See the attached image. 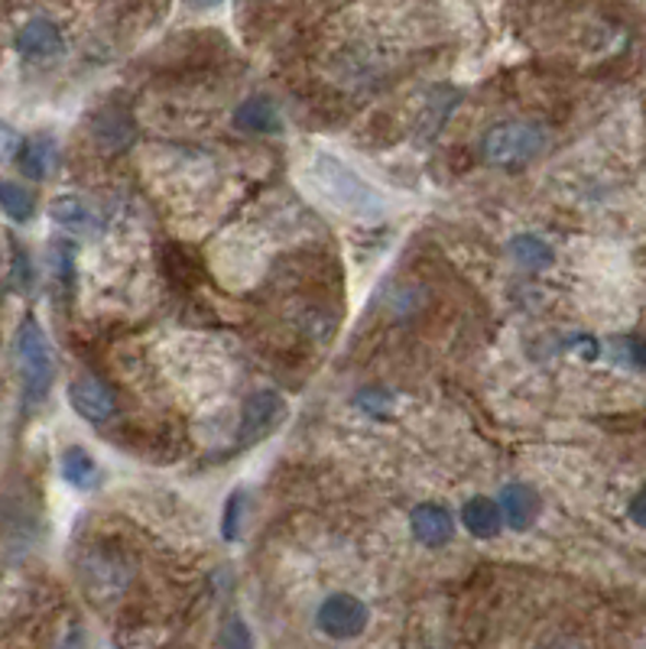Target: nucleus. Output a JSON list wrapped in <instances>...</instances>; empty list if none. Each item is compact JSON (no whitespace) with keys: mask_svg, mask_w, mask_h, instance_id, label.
<instances>
[{"mask_svg":"<svg viewBox=\"0 0 646 649\" xmlns=\"http://www.w3.org/2000/svg\"><path fill=\"white\" fill-rule=\"evenodd\" d=\"M315 624L325 637H335V640H355L365 634L368 627V604L355 594H328L322 604H319V614H315Z\"/></svg>","mask_w":646,"mask_h":649,"instance_id":"4","label":"nucleus"},{"mask_svg":"<svg viewBox=\"0 0 646 649\" xmlns=\"http://www.w3.org/2000/svg\"><path fill=\"white\" fill-rule=\"evenodd\" d=\"M13 279L20 282V286H30V279H33V267H30V254L13 241Z\"/></svg>","mask_w":646,"mask_h":649,"instance_id":"22","label":"nucleus"},{"mask_svg":"<svg viewBox=\"0 0 646 649\" xmlns=\"http://www.w3.org/2000/svg\"><path fill=\"white\" fill-rule=\"evenodd\" d=\"M624 355H627V361H631L634 368H644L646 371V341H641V338L624 341Z\"/></svg>","mask_w":646,"mask_h":649,"instance_id":"23","label":"nucleus"},{"mask_svg":"<svg viewBox=\"0 0 646 649\" xmlns=\"http://www.w3.org/2000/svg\"><path fill=\"white\" fill-rule=\"evenodd\" d=\"M20 170H23V176H30V179H46L49 173H53V166H56V157H59V147H56V140L49 137V134H36V137H30V140H23L20 143Z\"/></svg>","mask_w":646,"mask_h":649,"instance_id":"11","label":"nucleus"},{"mask_svg":"<svg viewBox=\"0 0 646 649\" xmlns=\"http://www.w3.org/2000/svg\"><path fill=\"white\" fill-rule=\"evenodd\" d=\"M241 507H244V494H231L228 513H224V536L228 540H238V533H241V526L234 523V520H241Z\"/></svg>","mask_w":646,"mask_h":649,"instance_id":"20","label":"nucleus"},{"mask_svg":"<svg viewBox=\"0 0 646 649\" xmlns=\"http://www.w3.org/2000/svg\"><path fill=\"white\" fill-rule=\"evenodd\" d=\"M309 188L335 211L358 218V221H380L387 215V201L368 179H361L348 163L328 153H315L305 166Z\"/></svg>","mask_w":646,"mask_h":649,"instance_id":"1","label":"nucleus"},{"mask_svg":"<svg viewBox=\"0 0 646 649\" xmlns=\"http://www.w3.org/2000/svg\"><path fill=\"white\" fill-rule=\"evenodd\" d=\"M69 403H72V409H76L82 419H89L94 426L107 422V419L117 413V396H114L111 386L101 383L97 376H79V380H72V386H69Z\"/></svg>","mask_w":646,"mask_h":649,"instance_id":"6","label":"nucleus"},{"mask_svg":"<svg viewBox=\"0 0 646 649\" xmlns=\"http://www.w3.org/2000/svg\"><path fill=\"white\" fill-rule=\"evenodd\" d=\"M49 215H53V221H56L59 228H66V231H72V234H94V231L101 228V221H97L92 205L82 201V198H76V195L56 198V201L49 205Z\"/></svg>","mask_w":646,"mask_h":649,"instance_id":"12","label":"nucleus"},{"mask_svg":"<svg viewBox=\"0 0 646 649\" xmlns=\"http://www.w3.org/2000/svg\"><path fill=\"white\" fill-rule=\"evenodd\" d=\"M0 208L10 221H30L36 215V198L30 188H23L20 183H0Z\"/></svg>","mask_w":646,"mask_h":649,"instance_id":"17","label":"nucleus"},{"mask_svg":"<svg viewBox=\"0 0 646 649\" xmlns=\"http://www.w3.org/2000/svg\"><path fill=\"white\" fill-rule=\"evenodd\" d=\"M188 7H195V10H208V7H218L221 0H185Z\"/></svg>","mask_w":646,"mask_h":649,"instance_id":"25","label":"nucleus"},{"mask_svg":"<svg viewBox=\"0 0 646 649\" xmlns=\"http://www.w3.org/2000/svg\"><path fill=\"white\" fill-rule=\"evenodd\" d=\"M221 644L224 647H251V634H247L244 621H228L221 630Z\"/></svg>","mask_w":646,"mask_h":649,"instance_id":"19","label":"nucleus"},{"mask_svg":"<svg viewBox=\"0 0 646 649\" xmlns=\"http://www.w3.org/2000/svg\"><path fill=\"white\" fill-rule=\"evenodd\" d=\"M234 127L244 134H277L279 127V111L277 104L264 94H251L238 104L234 111Z\"/></svg>","mask_w":646,"mask_h":649,"instance_id":"10","label":"nucleus"},{"mask_svg":"<svg viewBox=\"0 0 646 649\" xmlns=\"http://www.w3.org/2000/svg\"><path fill=\"white\" fill-rule=\"evenodd\" d=\"M13 355H16V364H20L26 403L30 406L43 403L53 390V380H56V358H53V348H49V338H46L43 325L33 315H26L20 322L16 338H13Z\"/></svg>","mask_w":646,"mask_h":649,"instance_id":"2","label":"nucleus"},{"mask_svg":"<svg viewBox=\"0 0 646 649\" xmlns=\"http://www.w3.org/2000/svg\"><path fill=\"white\" fill-rule=\"evenodd\" d=\"M286 413L282 396L274 390H257L244 399V413H241V426H238V442L247 449L254 442H261L264 436L274 432L279 416Z\"/></svg>","mask_w":646,"mask_h":649,"instance_id":"5","label":"nucleus"},{"mask_svg":"<svg viewBox=\"0 0 646 649\" xmlns=\"http://www.w3.org/2000/svg\"><path fill=\"white\" fill-rule=\"evenodd\" d=\"M16 53L30 62H46L66 53V39L59 33V26L46 16H36L30 23L20 26L16 33Z\"/></svg>","mask_w":646,"mask_h":649,"instance_id":"7","label":"nucleus"},{"mask_svg":"<svg viewBox=\"0 0 646 649\" xmlns=\"http://www.w3.org/2000/svg\"><path fill=\"white\" fill-rule=\"evenodd\" d=\"M510 257H514L520 267H527V270H546L555 260L553 247H550L546 241L533 237V234L514 237V241H510Z\"/></svg>","mask_w":646,"mask_h":649,"instance_id":"16","label":"nucleus"},{"mask_svg":"<svg viewBox=\"0 0 646 649\" xmlns=\"http://www.w3.org/2000/svg\"><path fill=\"white\" fill-rule=\"evenodd\" d=\"M631 520L646 530V484L637 490V497L631 500Z\"/></svg>","mask_w":646,"mask_h":649,"instance_id":"24","label":"nucleus"},{"mask_svg":"<svg viewBox=\"0 0 646 649\" xmlns=\"http://www.w3.org/2000/svg\"><path fill=\"white\" fill-rule=\"evenodd\" d=\"M94 140L104 147V150H120L134 140V120L117 111V107H104L97 117H94Z\"/></svg>","mask_w":646,"mask_h":649,"instance_id":"13","label":"nucleus"},{"mask_svg":"<svg viewBox=\"0 0 646 649\" xmlns=\"http://www.w3.org/2000/svg\"><path fill=\"white\" fill-rule=\"evenodd\" d=\"M127 568H120L117 561H111V558L104 556H92L85 561V581H89V588H92L94 581H104V588H101V594L107 591H120L124 584H127Z\"/></svg>","mask_w":646,"mask_h":649,"instance_id":"18","label":"nucleus"},{"mask_svg":"<svg viewBox=\"0 0 646 649\" xmlns=\"http://www.w3.org/2000/svg\"><path fill=\"white\" fill-rule=\"evenodd\" d=\"M20 143H23L20 134H16L10 124L0 120V163H3V160H13V157L20 153Z\"/></svg>","mask_w":646,"mask_h":649,"instance_id":"21","label":"nucleus"},{"mask_svg":"<svg viewBox=\"0 0 646 649\" xmlns=\"http://www.w3.org/2000/svg\"><path fill=\"white\" fill-rule=\"evenodd\" d=\"M59 471H62V477H66L76 490H94V487L101 484V467H97V462H94L82 445H72V449L62 452Z\"/></svg>","mask_w":646,"mask_h":649,"instance_id":"15","label":"nucleus"},{"mask_svg":"<svg viewBox=\"0 0 646 649\" xmlns=\"http://www.w3.org/2000/svg\"><path fill=\"white\" fill-rule=\"evenodd\" d=\"M455 533V520L439 503H419L413 510V536L423 546H446Z\"/></svg>","mask_w":646,"mask_h":649,"instance_id":"8","label":"nucleus"},{"mask_svg":"<svg viewBox=\"0 0 646 649\" xmlns=\"http://www.w3.org/2000/svg\"><path fill=\"white\" fill-rule=\"evenodd\" d=\"M546 143V134L537 124H523V120H504L497 127H491L484 134V160L504 170H520L527 166Z\"/></svg>","mask_w":646,"mask_h":649,"instance_id":"3","label":"nucleus"},{"mask_svg":"<svg viewBox=\"0 0 646 649\" xmlns=\"http://www.w3.org/2000/svg\"><path fill=\"white\" fill-rule=\"evenodd\" d=\"M500 513L514 530H530L540 517V497L530 484H507L500 490Z\"/></svg>","mask_w":646,"mask_h":649,"instance_id":"9","label":"nucleus"},{"mask_svg":"<svg viewBox=\"0 0 646 649\" xmlns=\"http://www.w3.org/2000/svg\"><path fill=\"white\" fill-rule=\"evenodd\" d=\"M464 530L477 540H491L500 533V507L491 497H471L462 507Z\"/></svg>","mask_w":646,"mask_h":649,"instance_id":"14","label":"nucleus"}]
</instances>
